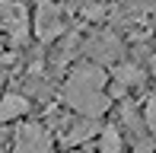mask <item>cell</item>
I'll return each mask as SVG.
<instances>
[{
	"instance_id": "obj_1",
	"label": "cell",
	"mask_w": 156,
	"mask_h": 153,
	"mask_svg": "<svg viewBox=\"0 0 156 153\" xmlns=\"http://www.w3.org/2000/svg\"><path fill=\"white\" fill-rule=\"evenodd\" d=\"M105 86H108V73L99 64H80L70 70L61 96L67 109H73L76 115L99 118L112 109V93H105Z\"/></svg>"
},
{
	"instance_id": "obj_2",
	"label": "cell",
	"mask_w": 156,
	"mask_h": 153,
	"mask_svg": "<svg viewBox=\"0 0 156 153\" xmlns=\"http://www.w3.org/2000/svg\"><path fill=\"white\" fill-rule=\"evenodd\" d=\"M0 29L10 32L13 45L26 41V32H29V16H26L23 3H13V0H0Z\"/></svg>"
},
{
	"instance_id": "obj_3",
	"label": "cell",
	"mask_w": 156,
	"mask_h": 153,
	"mask_svg": "<svg viewBox=\"0 0 156 153\" xmlns=\"http://www.w3.org/2000/svg\"><path fill=\"white\" fill-rule=\"evenodd\" d=\"M13 153H54V144L41 124H23L16 131V144Z\"/></svg>"
},
{
	"instance_id": "obj_4",
	"label": "cell",
	"mask_w": 156,
	"mask_h": 153,
	"mask_svg": "<svg viewBox=\"0 0 156 153\" xmlns=\"http://www.w3.org/2000/svg\"><path fill=\"white\" fill-rule=\"evenodd\" d=\"M64 32V19H61V10L54 3H41L38 13H35V35H38L41 45L54 41Z\"/></svg>"
},
{
	"instance_id": "obj_5",
	"label": "cell",
	"mask_w": 156,
	"mask_h": 153,
	"mask_svg": "<svg viewBox=\"0 0 156 153\" xmlns=\"http://www.w3.org/2000/svg\"><path fill=\"white\" fill-rule=\"evenodd\" d=\"M96 134H99L96 118L80 115L76 121H70V124H67V131H64V141H67V144H83V141H89V137H96Z\"/></svg>"
},
{
	"instance_id": "obj_6",
	"label": "cell",
	"mask_w": 156,
	"mask_h": 153,
	"mask_svg": "<svg viewBox=\"0 0 156 153\" xmlns=\"http://www.w3.org/2000/svg\"><path fill=\"white\" fill-rule=\"evenodd\" d=\"M29 112V99L19 93H6L0 99V121H13V118H23Z\"/></svg>"
},
{
	"instance_id": "obj_7",
	"label": "cell",
	"mask_w": 156,
	"mask_h": 153,
	"mask_svg": "<svg viewBox=\"0 0 156 153\" xmlns=\"http://www.w3.org/2000/svg\"><path fill=\"white\" fill-rule=\"evenodd\" d=\"M124 150V137L118 128H102L99 131V153H121Z\"/></svg>"
},
{
	"instance_id": "obj_8",
	"label": "cell",
	"mask_w": 156,
	"mask_h": 153,
	"mask_svg": "<svg viewBox=\"0 0 156 153\" xmlns=\"http://www.w3.org/2000/svg\"><path fill=\"white\" fill-rule=\"evenodd\" d=\"M140 76H144V73H140L137 64H118L115 67V80L121 83V86H137Z\"/></svg>"
},
{
	"instance_id": "obj_9",
	"label": "cell",
	"mask_w": 156,
	"mask_h": 153,
	"mask_svg": "<svg viewBox=\"0 0 156 153\" xmlns=\"http://www.w3.org/2000/svg\"><path fill=\"white\" fill-rule=\"evenodd\" d=\"M144 118H147V128L156 134V93L147 99V105H144Z\"/></svg>"
},
{
	"instance_id": "obj_10",
	"label": "cell",
	"mask_w": 156,
	"mask_h": 153,
	"mask_svg": "<svg viewBox=\"0 0 156 153\" xmlns=\"http://www.w3.org/2000/svg\"><path fill=\"white\" fill-rule=\"evenodd\" d=\"M73 153H93V150H73Z\"/></svg>"
},
{
	"instance_id": "obj_11",
	"label": "cell",
	"mask_w": 156,
	"mask_h": 153,
	"mask_svg": "<svg viewBox=\"0 0 156 153\" xmlns=\"http://www.w3.org/2000/svg\"><path fill=\"white\" fill-rule=\"evenodd\" d=\"M0 83H3V70H0Z\"/></svg>"
},
{
	"instance_id": "obj_12",
	"label": "cell",
	"mask_w": 156,
	"mask_h": 153,
	"mask_svg": "<svg viewBox=\"0 0 156 153\" xmlns=\"http://www.w3.org/2000/svg\"><path fill=\"white\" fill-rule=\"evenodd\" d=\"M0 153H3V147H0Z\"/></svg>"
}]
</instances>
